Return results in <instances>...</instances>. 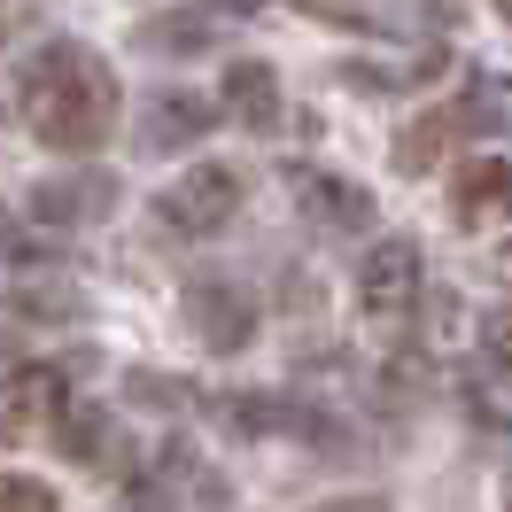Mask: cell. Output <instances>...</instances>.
Here are the masks:
<instances>
[{
    "label": "cell",
    "mask_w": 512,
    "mask_h": 512,
    "mask_svg": "<svg viewBox=\"0 0 512 512\" xmlns=\"http://www.w3.org/2000/svg\"><path fill=\"white\" fill-rule=\"evenodd\" d=\"M8 117L32 132L39 148H55V156H94L101 140L117 132V78H109V63H101L94 47L47 39L16 70Z\"/></svg>",
    "instance_id": "6da1fadb"
},
{
    "label": "cell",
    "mask_w": 512,
    "mask_h": 512,
    "mask_svg": "<svg viewBox=\"0 0 512 512\" xmlns=\"http://www.w3.org/2000/svg\"><path fill=\"white\" fill-rule=\"evenodd\" d=\"M163 225H179V233H218L233 210H241V171L233 163H202V171H187L179 187L156 202Z\"/></svg>",
    "instance_id": "7a4b0ae2"
},
{
    "label": "cell",
    "mask_w": 512,
    "mask_h": 512,
    "mask_svg": "<svg viewBox=\"0 0 512 512\" xmlns=\"http://www.w3.org/2000/svg\"><path fill=\"white\" fill-rule=\"evenodd\" d=\"M187 319L202 326L210 350H241L256 334V303H249V288H233V280H202V288H187Z\"/></svg>",
    "instance_id": "3957f363"
},
{
    "label": "cell",
    "mask_w": 512,
    "mask_h": 512,
    "mask_svg": "<svg viewBox=\"0 0 512 512\" xmlns=\"http://www.w3.org/2000/svg\"><path fill=\"white\" fill-rule=\"evenodd\" d=\"M218 125V109H210V101L202 94H156L148 101V109H140V140H148V148H202V132Z\"/></svg>",
    "instance_id": "277c9868"
},
{
    "label": "cell",
    "mask_w": 512,
    "mask_h": 512,
    "mask_svg": "<svg viewBox=\"0 0 512 512\" xmlns=\"http://www.w3.org/2000/svg\"><path fill=\"white\" fill-rule=\"evenodd\" d=\"M109 202H117V179H109V171H70V179H39V187H32V210H39V218H55V225L101 218Z\"/></svg>",
    "instance_id": "5b68a950"
},
{
    "label": "cell",
    "mask_w": 512,
    "mask_h": 512,
    "mask_svg": "<svg viewBox=\"0 0 512 512\" xmlns=\"http://www.w3.org/2000/svg\"><path fill=\"white\" fill-rule=\"evenodd\" d=\"M419 288V249L412 241H388V249L365 256V311L381 319V311H404Z\"/></svg>",
    "instance_id": "8992f818"
},
{
    "label": "cell",
    "mask_w": 512,
    "mask_h": 512,
    "mask_svg": "<svg viewBox=\"0 0 512 512\" xmlns=\"http://www.w3.org/2000/svg\"><path fill=\"white\" fill-rule=\"evenodd\" d=\"M497 210H512V163L505 156H474L458 171V218L481 225V218H497Z\"/></svg>",
    "instance_id": "52a82bcc"
},
{
    "label": "cell",
    "mask_w": 512,
    "mask_h": 512,
    "mask_svg": "<svg viewBox=\"0 0 512 512\" xmlns=\"http://www.w3.org/2000/svg\"><path fill=\"white\" fill-rule=\"evenodd\" d=\"M225 86H233V94H225V109H233L241 125L264 132L272 117H280V78H272L264 63H233V78H225Z\"/></svg>",
    "instance_id": "ba28073f"
},
{
    "label": "cell",
    "mask_w": 512,
    "mask_h": 512,
    "mask_svg": "<svg viewBox=\"0 0 512 512\" xmlns=\"http://www.w3.org/2000/svg\"><path fill=\"white\" fill-rule=\"evenodd\" d=\"M303 194L319 202L311 218H334V225H365V210H373V202H365L357 187H342V179H303Z\"/></svg>",
    "instance_id": "9c48e42d"
},
{
    "label": "cell",
    "mask_w": 512,
    "mask_h": 512,
    "mask_svg": "<svg viewBox=\"0 0 512 512\" xmlns=\"http://www.w3.org/2000/svg\"><path fill=\"white\" fill-rule=\"evenodd\" d=\"M0 505H32V512H47V505H55V489H47V481H32V474H0Z\"/></svg>",
    "instance_id": "30bf717a"
},
{
    "label": "cell",
    "mask_w": 512,
    "mask_h": 512,
    "mask_svg": "<svg viewBox=\"0 0 512 512\" xmlns=\"http://www.w3.org/2000/svg\"><path fill=\"white\" fill-rule=\"evenodd\" d=\"M489 350L512 365V311H497V319H489Z\"/></svg>",
    "instance_id": "8fae6325"
},
{
    "label": "cell",
    "mask_w": 512,
    "mask_h": 512,
    "mask_svg": "<svg viewBox=\"0 0 512 512\" xmlns=\"http://www.w3.org/2000/svg\"><path fill=\"white\" fill-rule=\"evenodd\" d=\"M497 8H505V24H512V0H497Z\"/></svg>",
    "instance_id": "7c38bea8"
},
{
    "label": "cell",
    "mask_w": 512,
    "mask_h": 512,
    "mask_svg": "<svg viewBox=\"0 0 512 512\" xmlns=\"http://www.w3.org/2000/svg\"><path fill=\"white\" fill-rule=\"evenodd\" d=\"M505 272H512V249H505Z\"/></svg>",
    "instance_id": "4fadbf2b"
}]
</instances>
